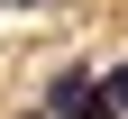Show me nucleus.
Here are the masks:
<instances>
[{"label":"nucleus","instance_id":"obj_2","mask_svg":"<svg viewBox=\"0 0 128 119\" xmlns=\"http://www.w3.org/2000/svg\"><path fill=\"white\" fill-rule=\"evenodd\" d=\"M9 9H46V0H9Z\"/></svg>","mask_w":128,"mask_h":119},{"label":"nucleus","instance_id":"obj_1","mask_svg":"<svg viewBox=\"0 0 128 119\" xmlns=\"http://www.w3.org/2000/svg\"><path fill=\"white\" fill-rule=\"evenodd\" d=\"M92 101H101V82H92V64H64V73L46 82V110H55V119H92Z\"/></svg>","mask_w":128,"mask_h":119}]
</instances>
